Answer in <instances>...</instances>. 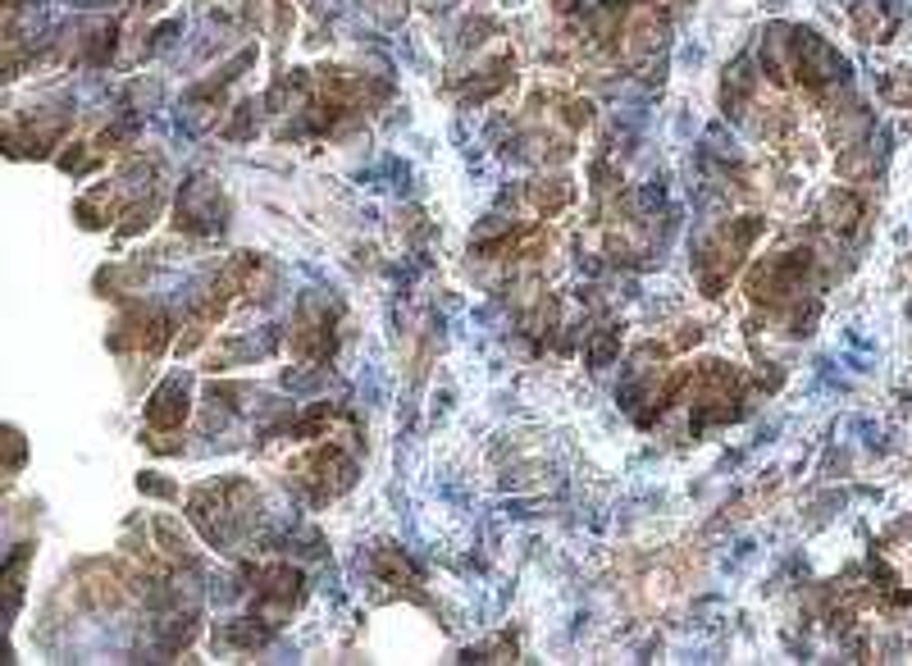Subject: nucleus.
<instances>
[{"instance_id": "obj_5", "label": "nucleus", "mask_w": 912, "mask_h": 666, "mask_svg": "<svg viewBox=\"0 0 912 666\" xmlns=\"http://www.w3.org/2000/svg\"><path fill=\"white\" fill-rule=\"evenodd\" d=\"M853 28L862 42H890L894 37V14L881 10V0H862V5L853 10Z\"/></svg>"}, {"instance_id": "obj_9", "label": "nucleus", "mask_w": 912, "mask_h": 666, "mask_svg": "<svg viewBox=\"0 0 912 666\" xmlns=\"http://www.w3.org/2000/svg\"><path fill=\"white\" fill-rule=\"evenodd\" d=\"M566 197H571V187H566L562 178L552 183V187H534V201H538L543 210H562V206H566Z\"/></svg>"}, {"instance_id": "obj_1", "label": "nucleus", "mask_w": 912, "mask_h": 666, "mask_svg": "<svg viewBox=\"0 0 912 666\" xmlns=\"http://www.w3.org/2000/svg\"><path fill=\"white\" fill-rule=\"evenodd\" d=\"M789 73H794L803 87L821 92L830 83H844V78H849V60L830 46L826 37H817L808 28H794V32H789Z\"/></svg>"}, {"instance_id": "obj_3", "label": "nucleus", "mask_w": 912, "mask_h": 666, "mask_svg": "<svg viewBox=\"0 0 912 666\" xmlns=\"http://www.w3.org/2000/svg\"><path fill=\"white\" fill-rule=\"evenodd\" d=\"M178 228H192V233L224 228V197L210 178H192L178 192Z\"/></svg>"}, {"instance_id": "obj_6", "label": "nucleus", "mask_w": 912, "mask_h": 666, "mask_svg": "<svg viewBox=\"0 0 912 666\" xmlns=\"http://www.w3.org/2000/svg\"><path fill=\"white\" fill-rule=\"evenodd\" d=\"M821 219L849 238V233L858 228V219H862V201L853 197V192H840V187H835V192L826 197V206H821Z\"/></svg>"}, {"instance_id": "obj_2", "label": "nucleus", "mask_w": 912, "mask_h": 666, "mask_svg": "<svg viewBox=\"0 0 912 666\" xmlns=\"http://www.w3.org/2000/svg\"><path fill=\"white\" fill-rule=\"evenodd\" d=\"M808 265H812V251H785V256L762 260L758 269L748 274V297L752 301H780V297L803 292Z\"/></svg>"}, {"instance_id": "obj_4", "label": "nucleus", "mask_w": 912, "mask_h": 666, "mask_svg": "<svg viewBox=\"0 0 912 666\" xmlns=\"http://www.w3.org/2000/svg\"><path fill=\"white\" fill-rule=\"evenodd\" d=\"M187 415V379H165L146 402V424L151 429H178Z\"/></svg>"}, {"instance_id": "obj_7", "label": "nucleus", "mask_w": 912, "mask_h": 666, "mask_svg": "<svg viewBox=\"0 0 912 666\" xmlns=\"http://www.w3.org/2000/svg\"><path fill=\"white\" fill-rule=\"evenodd\" d=\"M748 92H752V69H748V60H735L726 69V105H739Z\"/></svg>"}, {"instance_id": "obj_8", "label": "nucleus", "mask_w": 912, "mask_h": 666, "mask_svg": "<svg viewBox=\"0 0 912 666\" xmlns=\"http://www.w3.org/2000/svg\"><path fill=\"white\" fill-rule=\"evenodd\" d=\"M881 96H885L890 105H912V69H890Z\"/></svg>"}, {"instance_id": "obj_11", "label": "nucleus", "mask_w": 912, "mask_h": 666, "mask_svg": "<svg viewBox=\"0 0 912 666\" xmlns=\"http://www.w3.org/2000/svg\"><path fill=\"white\" fill-rule=\"evenodd\" d=\"M566 119H571V124H588V105H584V101H571Z\"/></svg>"}, {"instance_id": "obj_10", "label": "nucleus", "mask_w": 912, "mask_h": 666, "mask_svg": "<svg viewBox=\"0 0 912 666\" xmlns=\"http://www.w3.org/2000/svg\"><path fill=\"white\" fill-rule=\"evenodd\" d=\"M612 351H616V329H607L598 342L588 347V366H607V361H612Z\"/></svg>"}]
</instances>
